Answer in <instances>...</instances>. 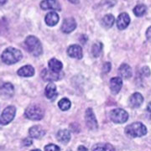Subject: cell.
Segmentation results:
<instances>
[{"label": "cell", "mask_w": 151, "mask_h": 151, "mask_svg": "<svg viewBox=\"0 0 151 151\" xmlns=\"http://www.w3.org/2000/svg\"><path fill=\"white\" fill-rule=\"evenodd\" d=\"M23 145L24 146H30L32 145V140L29 138H26L23 140Z\"/></svg>", "instance_id": "31"}, {"label": "cell", "mask_w": 151, "mask_h": 151, "mask_svg": "<svg viewBox=\"0 0 151 151\" xmlns=\"http://www.w3.org/2000/svg\"><path fill=\"white\" fill-rule=\"evenodd\" d=\"M41 77L46 81H55L60 80L63 77L62 72H55L50 69H44L41 71Z\"/></svg>", "instance_id": "7"}, {"label": "cell", "mask_w": 151, "mask_h": 151, "mask_svg": "<svg viewBox=\"0 0 151 151\" xmlns=\"http://www.w3.org/2000/svg\"><path fill=\"white\" fill-rule=\"evenodd\" d=\"M40 5L43 10L60 11L61 9L60 4L57 0H43Z\"/></svg>", "instance_id": "9"}, {"label": "cell", "mask_w": 151, "mask_h": 151, "mask_svg": "<svg viewBox=\"0 0 151 151\" xmlns=\"http://www.w3.org/2000/svg\"><path fill=\"white\" fill-rule=\"evenodd\" d=\"M25 46L27 50L32 54L34 56H39L42 54L43 49H42V45L40 43V40L35 36L29 35L25 39Z\"/></svg>", "instance_id": "2"}, {"label": "cell", "mask_w": 151, "mask_h": 151, "mask_svg": "<svg viewBox=\"0 0 151 151\" xmlns=\"http://www.w3.org/2000/svg\"><path fill=\"white\" fill-rule=\"evenodd\" d=\"M59 15L57 14V13H55V11H52L46 14V16L45 18V21L48 26L52 27L55 24H57V23L59 22Z\"/></svg>", "instance_id": "16"}, {"label": "cell", "mask_w": 151, "mask_h": 151, "mask_svg": "<svg viewBox=\"0 0 151 151\" xmlns=\"http://www.w3.org/2000/svg\"><path fill=\"white\" fill-rule=\"evenodd\" d=\"M115 22V18L112 14H106L105 16L103 18V20H102V24H103V27L107 28H111Z\"/></svg>", "instance_id": "24"}, {"label": "cell", "mask_w": 151, "mask_h": 151, "mask_svg": "<svg viewBox=\"0 0 151 151\" xmlns=\"http://www.w3.org/2000/svg\"><path fill=\"white\" fill-rule=\"evenodd\" d=\"M117 27L120 30L125 29L129 25L130 18L129 15L127 13H122L120 14L117 19Z\"/></svg>", "instance_id": "12"}, {"label": "cell", "mask_w": 151, "mask_h": 151, "mask_svg": "<svg viewBox=\"0 0 151 151\" xmlns=\"http://www.w3.org/2000/svg\"><path fill=\"white\" fill-rule=\"evenodd\" d=\"M57 139L63 144H67L70 139V133L69 130L61 129L57 133Z\"/></svg>", "instance_id": "22"}, {"label": "cell", "mask_w": 151, "mask_h": 151, "mask_svg": "<svg viewBox=\"0 0 151 151\" xmlns=\"http://www.w3.org/2000/svg\"><path fill=\"white\" fill-rule=\"evenodd\" d=\"M125 133L132 138L142 137L147 134V129L140 122H135L125 128Z\"/></svg>", "instance_id": "3"}, {"label": "cell", "mask_w": 151, "mask_h": 151, "mask_svg": "<svg viewBox=\"0 0 151 151\" xmlns=\"http://www.w3.org/2000/svg\"><path fill=\"white\" fill-rule=\"evenodd\" d=\"M147 11V8L144 4H139V5L135 6L134 9V14L137 17H142L145 15Z\"/></svg>", "instance_id": "26"}, {"label": "cell", "mask_w": 151, "mask_h": 151, "mask_svg": "<svg viewBox=\"0 0 151 151\" xmlns=\"http://www.w3.org/2000/svg\"><path fill=\"white\" fill-rule=\"evenodd\" d=\"M68 1L71 4H78L79 2H80V0H68Z\"/></svg>", "instance_id": "34"}, {"label": "cell", "mask_w": 151, "mask_h": 151, "mask_svg": "<svg viewBox=\"0 0 151 151\" xmlns=\"http://www.w3.org/2000/svg\"><path fill=\"white\" fill-rule=\"evenodd\" d=\"M48 65L49 69L52 71H55V72H61L62 68H63L62 62H60L59 60L55 59V58H52L48 62Z\"/></svg>", "instance_id": "21"}, {"label": "cell", "mask_w": 151, "mask_h": 151, "mask_svg": "<svg viewBox=\"0 0 151 151\" xmlns=\"http://www.w3.org/2000/svg\"><path fill=\"white\" fill-rule=\"evenodd\" d=\"M14 86L9 82L4 83L1 86V95L4 97H11L14 95Z\"/></svg>", "instance_id": "20"}, {"label": "cell", "mask_w": 151, "mask_h": 151, "mask_svg": "<svg viewBox=\"0 0 151 151\" xmlns=\"http://www.w3.org/2000/svg\"><path fill=\"white\" fill-rule=\"evenodd\" d=\"M146 38L148 40L151 41V26L148 28V29L146 30Z\"/></svg>", "instance_id": "32"}, {"label": "cell", "mask_w": 151, "mask_h": 151, "mask_svg": "<svg viewBox=\"0 0 151 151\" xmlns=\"http://www.w3.org/2000/svg\"><path fill=\"white\" fill-rule=\"evenodd\" d=\"M44 114H45L44 110L38 105H31L28 107L24 113V115L27 119L34 121L43 119Z\"/></svg>", "instance_id": "4"}, {"label": "cell", "mask_w": 151, "mask_h": 151, "mask_svg": "<svg viewBox=\"0 0 151 151\" xmlns=\"http://www.w3.org/2000/svg\"><path fill=\"white\" fill-rule=\"evenodd\" d=\"M68 55L74 59H81L82 58V49L79 45H71L67 49Z\"/></svg>", "instance_id": "10"}, {"label": "cell", "mask_w": 151, "mask_h": 151, "mask_svg": "<svg viewBox=\"0 0 151 151\" xmlns=\"http://www.w3.org/2000/svg\"><path fill=\"white\" fill-rule=\"evenodd\" d=\"M147 111L151 114V102L147 105Z\"/></svg>", "instance_id": "35"}, {"label": "cell", "mask_w": 151, "mask_h": 151, "mask_svg": "<svg viewBox=\"0 0 151 151\" xmlns=\"http://www.w3.org/2000/svg\"><path fill=\"white\" fill-rule=\"evenodd\" d=\"M0 2H1V5H3L7 2V0H0Z\"/></svg>", "instance_id": "36"}, {"label": "cell", "mask_w": 151, "mask_h": 151, "mask_svg": "<svg viewBox=\"0 0 151 151\" xmlns=\"http://www.w3.org/2000/svg\"><path fill=\"white\" fill-rule=\"evenodd\" d=\"M45 151H60V148L55 145L50 144L45 147Z\"/></svg>", "instance_id": "28"}, {"label": "cell", "mask_w": 151, "mask_h": 151, "mask_svg": "<svg viewBox=\"0 0 151 151\" xmlns=\"http://www.w3.org/2000/svg\"><path fill=\"white\" fill-rule=\"evenodd\" d=\"M58 106L59 108L62 110V111H66L70 108L71 103H70V100L67 98H62L61 100H60V102L58 103Z\"/></svg>", "instance_id": "27"}, {"label": "cell", "mask_w": 151, "mask_h": 151, "mask_svg": "<svg viewBox=\"0 0 151 151\" xmlns=\"http://www.w3.org/2000/svg\"><path fill=\"white\" fill-rule=\"evenodd\" d=\"M122 86H123V80L121 77H113L110 80V89L113 94L119 93Z\"/></svg>", "instance_id": "14"}, {"label": "cell", "mask_w": 151, "mask_h": 151, "mask_svg": "<svg viewBox=\"0 0 151 151\" xmlns=\"http://www.w3.org/2000/svg\"><path fill=\"white\" fill-rule=\"evenodd\" d=\"M22 57H23V55L21 51L14 47L7 48L1 55V59L3 60V62H4L7 65L15 64L22 59Z\"/></svg>", "instance_id": "1"}, {"label": "cell", "mask_w": 151, "mask_h": 151, "mask_svg": "<svg viewBox=\"0 0 151 151\" xmlns=\"http://www.w3.org/2000/svg\"><path fill=\"white\" fill-rule=\"evenodd\" d=\"M102 50H103V44L101 42H97L92 45V53L94 57H98L102 53Z\"/></svg>", "instance_id": "25"}, {"label": "cell", "mask_w": 151, "mask_h": 151, "mask_svg": "<svg viewBox=\"0 0 151 151\" xmlns=\"http://www.w3.org/2000/svg\"><path fill=\"white\" fill-rule=\"evenodd\" d=\"M76 28V22L73 18H66L64 19L61 25V30L62 32L65 34H69L72 32Z\"/></svg>", "instance_id": "11"}, {"label": "cell", "mask_w": 151, "mask_h": 151, "mask_svg": "<svg viewBox=\"0 0 151 151\" xmlns=\"http://www.w3.org/2000/svg\"><path fill=\"white\" fill-rule=\"evenodd\" d=\"M45 130L40 125L33 126L29 130V134L31 138H34V139H40L45 135Z\"/></svg>", "instance_id": "15"}, {"label": "cell", "mask_w": 151, "mask_h": 151, "mask_svg": "<svg viewBox=\"0 0 151 151\" xmlns=\"http://www.w3.org/2000/svg\"><path fill=\"white\" fill-rule=\"evenodd\" d=\"M144 103V97L139 92H134L129 98V106L132 108H139Z\"/></svg>", "instance_id": "13"}, {"label": "cell", "mask_w": 151, "mask_h": 151, "mask_svg": "<svg viewBox=\"0 0 151 151\" xmlns=\"http://www.w3.org/2000/svg\"><path fill=\"white\" fill-rule=\"evenodd\" d=\"M111 67H112L111 63H110V62H106L103 66V73H108V72H109V71L111 70Z\"/></svg>", "instance_id": "29"}, {"label": "cell", "mask_w": 151, "mask_h": 151, "mask_svg": "<svg viewBox=\"0 0 151 151\" xmlns=\"http://www.w3.org/2000/svg\"><path fill=\"white\" fill-rule=\"evenodd\" d=\"M31 151H41V150H33Z\"/></svg>", "instance_id": "37"}, {"label": "cell", "mask_w": 151, "mask_h": 151, "mask_svg": "<svg viewBox=\"0 0 151 151\" xmlns=\"http://www.w3.org/2000/svg\"><path fill=\"white\" fill-rule=\"evenodd\" d=\"M85 119H86V126L91 130H96L98 128L96 116L93 113L92 108H87L85 114Z\"/></svg>", "instance_id": "8"}, {"label": "cell", "mask_w": 151, "mask_h": 151, "mask_svg": "<svg viewBox=\"0 0 151 151\" xmlns=\"http://www.w3.org/2000/svg\"><path fill=\"white\" fill-rule=\"evenodd\" d=\"M45 94L48 99L53 100L55 97H57V89H56V86L53 82L49 83L48 85L45 87Z\"/></svg>", "instance_id": "17"}, {"label": "cell", "mask_w": 151, "mask_h": 151, "mask_svg": "<svg viewBox=\"0 0 151 151\" xmlns=\"http://www.w3.org/2000/svg\"><path fill=\"white\" fill-rule=\"evenodd\" d=\"M141 74L143 76H150V68L147 67V66L143 67V68L141 69Z\"/></svg>", "instance_id": "30"}, {"label": "cell", "mask_w": 151, "mask_h": 151, "mask_svg": "<svg viewBox=\"0 0 151 151\" xmlns=\"http://www.w3.org/2000/svg\"><path fill=\"white\" fill-rule=\"evenodd\" d=\"M119 74L121 76V78L129 79L132 76L133 72H132L131 67L128 64H122L119 69Z\"/></svg>", "instance_id": "19"}, {"label": "cell", "mask_w": 151, "mask_h": 151, "mask_svg": "<svg viewBox=\"0 0 151 151\" xmlns=\"http://www.w3.org/2000/svg\"><path fill=\"white\" fill-rule=\"evenodd\" d=\"M109 117L115 124H124L129 119V113L124 109L116 108V109H113L110 112Z\"/></svg>", "instance_id": "5"}, {"label": "cell", "mask_w": 151, "mask_h": 151, "mask_svg": "<svg viewBox=\"0 0 151 151\" xmlns=\"http://www.w3.org/2000/svg\"><path fill=\"white\" fill-rule=\"evenodd\" d=\"M77 151H88V150L86 149L85 146L80 145L79 147H78V150H77Z\"/></svg>", "instance_id": "33"}, {"label": "cell", "mask_w": 151, "mask_h": 151, "mask_svg": "<svg viewBox=\"0 0 151 151\" xmlns=\"http://www.w3.org/2000/svg\"><path fill=\"white\" fill-rule=\"evenodd\" d=\"M92 151H115V149L110 144H97L92 147Z\"/></svg>", "instance_id": "23"}, {"label": "cell", "mask_w": 151, "mask_h": 151, "mask_svg": "<svg viewBox=\"0 0 151 151\" xmlns=\"http://www.w3.org/2000/svg\"><path fill=\"white\" fill-rule=\"evenodd\" d=\"M15 113H16V108L14 106L7 107L1 114V119H0L1 124L7 125L9 124L11 121L14 119Z\"/></svg>", "instance_id": "6"}, {"label": "cell", "mask_w": 151, "mask_h": 151, "mask_svg": "<svg viewBox=\"0 0 151 151\" xmlns=\"http://www.w3.org/2000/svg\"><path fill=\"white\" fill-rule=\"evenodd\" d=\"M17 73L18 75L23 77H31L35 75V69L32 65H24V66H22L20 69H19Z\"/></svg>", "instance_id": "18"}]
</instances>
